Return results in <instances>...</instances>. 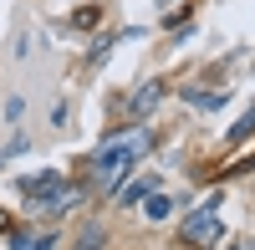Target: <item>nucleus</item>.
Wrapping results in <instances>:
<instances>
[{
    "mask_svg": "<svg viewBox=\"0 0 255 250\" xmlns=\"http://www.w3.org/2000/svg\"><path fill=\"white\" fill-rule=\"evenodd\" d=\"M143 215H148V220H163V215H168V199H163V194H148V210H143Z\"/></svg>",
    "mask_w": 255,
    "mask_h": 250,
    "instance_id": "1a4fd4ad",
    "label": "nucleus"
},
{
    "mask_svg": "<svg viewBox=\"0 0 255 250\" xmlns=\"http://www.w3.org/2000/svg\"><path fill=\"white\" fill-rule=\"evenodd\" d=\"M77 199H82V189H72V184H56V189H46V194L31 199V215H67Z\"/></svg>",
    "mask_w": 255,
    "mask_h": 250,
    "instance_id": "7ed1b4c3",
    "label": "nucleus"
},
{
    "mask_svg": "<svg viewBox=\"0 0 255 250\" xmlns=\"http://www.w3.org/2000/svg\"><path fill=\"white\" fill-rule=\"evenodd\" d=\"M158 97H163V82H143V87H138V97L128 102V113H133V118H148V113L158 108Z\"/></svg>",
    "mask_w": 255,
    "mask_h": 250,
    "instance_id": "20e7f679",
    "label": "nucleus"
},
{
    "mask_svg": "<svg viewBox=\"0 0 255 250\" xmlns=\"http://www.w3.org/2000/svg\"><path fill=\"white\" fill-rule=\"evenodd\" d=\"M220 240V220H215V210H194L184 220V245L189 250H209Z\"/></svg>",
    "mask_w": 255,
    "mask_h": 250,
    "instance_id": "f03ea898",
    "label": "nucleus"
},
{
    "mask_svg": "<svg viewBox=\"0 0 255 250\" xmlns=\"http://www.w3.org/2000/svg\"><path fill=\"white\" fill-rule=\"evenodd\" d=\"M153 148V133L148 128H128V133H113L108 143H102V148L92 153V184H102V189H108V184H118L128 169H133V163Z\"/></svg>",
    "mask_w": 255,
    "mask_h": 250,
    "instance_id": "f257e3e1",
    "label": "nucleus"
},
{
    "mask_svg": "<svg viewBox=\"0 0 255 250\" xmlns=\"http://www.w3.org/2000/svg\"><path fill=\"white\" fill-rule=\"evenodd\" d=\"M250 250H255V245H250Z\"/></svg>",
    "mask_w": 255,
    "mask_h": 250,
    "instance_id": "9b49d317",
    "label": "nucleus"
},
{
    "mask_svg": "<svg viewBox=\"0 0 255 250\" xmlns=\"http://www.w3.org/2000/svg\"><path fill=\"white\" fill-rule=\"evenodd\" d=\"M15 250H56V240L41 230H15Z\"/></svg>",
    "mask_w": 255,
    "mask_h": 250,
    "instance_id": "39448f33",
    "label": "nucleus"
},
{
    "mask_svg": "<svg viewBox=\"0 0 255 250\" xmlns=\"http://www.w3.org/2000/svg\"><path fill=\"white\" fill-rule=\"evenodd\" d=\"M102 245V230H97V225H92V230H82L77 235V250H97Z\"/></svg>",
    "mask_w": 255,
    "mask_h": 250,
    "instance_id": "9d476101",
    "label": "nucleus"
},
{
    "mask_svg": "<svg viewBox=\"0 0 255 250\" xmlns=\"http://www.w3.org/2000/svg\"><path fill=\"white\" fill-rule=\"evenodd\" d=\"M184 102H194V108H209V113H215L220 102H225V92H204V87H184Z\"/></svg>",
    "mask_w": 255,
    "mask_h": 250,
    "instance_id": "423d86ee",
    "label": "nucleus"
},
{
    "mask_svg": "<svg viewBox=\"0 0 255 250\" xmlns=\"http://www.w3.org/2000/svg\"><path fill=\"white\" fill-rule=\"evenodd\" d=\"M143 194H153V179H143V184H123V189H118V204H138Z\"/></svg>",
    "mask_w": 255,
    "mask_h": 250,
    "instance_id": "0eeeda50",
    "label": "nucleus"
},
{
    "mask_svg": "<svg viewBox=\"0 0 255 250\" xmlns=\"http://www.w3.org/2000/svg\"><path fill=\"white\" fill-rule=\"evenodd\" d=\"M250 133H255V108H250V113H245V118L235 123V128H230V143H245Z\"/></svg>",
    "mask_w": 255,
    "mask_h": 250,
    "instance_id": "6e6552de",
    "label": "nucleus"
}]
</instances>
